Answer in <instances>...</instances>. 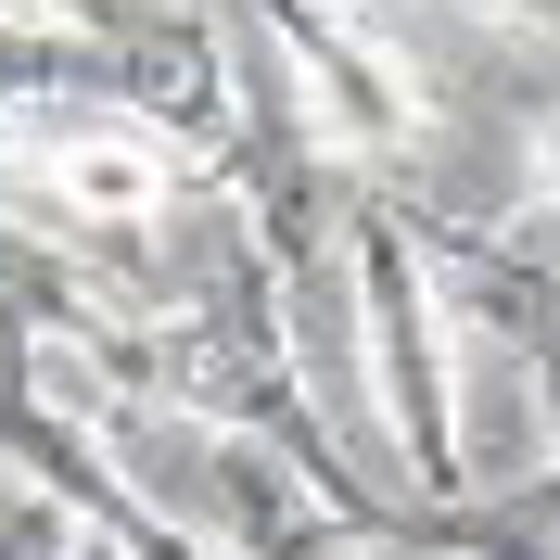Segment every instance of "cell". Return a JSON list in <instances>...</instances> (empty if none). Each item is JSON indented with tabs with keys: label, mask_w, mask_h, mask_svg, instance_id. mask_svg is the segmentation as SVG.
Wrapping results in <instances>:
<instances>
[{
	"label": "cell",
	"mask_w": 560,
	"mask_h": 560,
	"mask_svg": "<svg viewBox=\"0 0 560 560\" xmlns=\"http://www.w3.org/2000/svg\"><path fill=\"white\" fill-rule=\"evenodd\" d=\"M345 293H357V357H370V408L395 433V471L433 510L471 497V446H458V318L433 293V255H420V205H395V191H357L345 205Z\"/></svg>",
	"instance_id": "obj_1"
},
{
	"label": "cell",
	"mask_w": 560,
	"mask_h": 560,
	"mask_svg": "<svg viewBox=\"0 0 560 560\" xmlns=\"http://www.w3.org/2000/svg\"><path fill=\"white\" fill-rule=\"evenodd\" d=\"M178 178L191 166L115 103L0 115V230H26V243L77 255V268H103V280H140V243L178 205Z\"/></svg>",
	"instance_id": "obj_2"
},
{
	"label": "cell",
	"mask_w": 560,
	"mask_h": 560,
	"mask_svg": "<svg viewBox=\"0 0 560 560\" xmlns=\"http://www.w3.org/2000/svg\"><path fill=\"white\" fill-rule=\"evenodd\" d=\"M255 38L280 51V77H293V103H306V128L345 153V166H408L420 153V77L395 65L383 38L357 26L345 0H255Z\"/></svg>",
	"instance_id": "obj_3"
},
{
	"label": "cell",
	"mask_w": 560,
	"mask_h": 560,
	"mask_svg": "<svg viewBox=\"0 0 560 560\" xmlns=\"http://www.w3.org/2000/svg\"><path fill=\"white\" fill-rule=\"evenodd\" d=\"M103 103L140 115L191 178H217V166H230V140H243V38L217 26V13H166V0H140V26L103 51Z\"/></svg>",
	"instance_id": "obj_4"
},
{
	"label": "cell",
	"mask_w": 560,
	"mask_h": 560,
	"mask_svg": "<svg viewBox=\"0 0 560 560\" xmlns=\"http://www.w3.org/2000/svg\"><path fill=\"white\" fill-rule=\"evenodd\" d=\"M26 103H103V51L65 26H26L0 0V115H26Z\"/></svg>",
	"instance_id": "obj_5"
},
{
	"label": "cell",
	"mask_w": 560,
	"mask_h": 560,
	"mask_svg": "<svg viewBox=\"0 0 560 560\" xmlns=\"http://www.w3.org/2000/svg\"><path fill=\"white\" fill-rule=\"evenodd\" d=\"M26 26H65V38H90V51H115V38L140 26V0H13Z\"/></svg>",
	"instance_id": "obj_6"
},
{
	"label": "cell",
	"mask_w": 560,
	"mask_h": 560,
	"mask_svg": "<svg viewBox=\"0 0 560 560\" xmlns=\"http://www.w3.org/2000/svg\"><path fill=\"white\" fill-rule=\"evenodd\" d=\"M77 548V523H65V510H51V497H13V510H0V560H65Z\"/></svg>",
	"instance_id": "obj_7"
},
{
	"label": "cell",
	"mask_w": 560,
	"mask_h": 560,
	"mask_svg": "<svg viewBox=\"0 0 560 560\" xmlns=\"http://www.w3.org/2000/svg\"><path fill=\"white\" fill-rule=\"evenodd\" d=\"M535 205L560 217V115H535Z\"/></svg>",
	"instance_id": "obj_8"
},
{
	"label": "cell",
	"mask_w": 560,
	"mask_h": 560,
	"mask_svg": "<svg viewBox=\"0 0 560 560\" xmlns=\"http://www.w3.org/2000/svg\"><path fill=\"white\" fill-rule=\"evenodd\" d=\"M497 26H523V38H560V0H485Z\"/></svg>",
	"instance_id": "obj_9"
},
{
	"label": "cell",
	"mask_w": 560,
	"mask_h": 560,
	"mask_svg": "<svg viewBox=\"0 0 560 560\" xmlns=\"http://www.w3.org/2000/svg\"><path fill=\"white\" fill-rule=\"evenodd\" d=\"M535 408H548V446H560V345L535 357Z\"/></svg>",
	"instance_id": "obj_10"
},
{
	"label": "cell",
	"mask_w": 560,
	"mask_h": 560,
	"mask_svg": "<svg viewBox=\"0 0 560 560\" xmlns=\"http://www.w3.org/2000/svg\"><path fill=\"white\" fill-rule=\"evenodd\" d=\"M65 560H128V548H103V535H77V548H65Z\"/></svg>",
	"instance_id": "obj_11"
},
{
	"label": "cell",
	"mask_w": 560,
	"mask_h": 560,
	"mask_svg": "<svg viewBox=\"0 0 560 560\" xmlns=\"http://www.w3.org/2000/svg\"><path fill=\"white\" fill-rule=\"evenodd\" d=\"M331 560H395V548H331Z\"/></svg>",
	"instance_id": "obj_12"
}]
</instances>
